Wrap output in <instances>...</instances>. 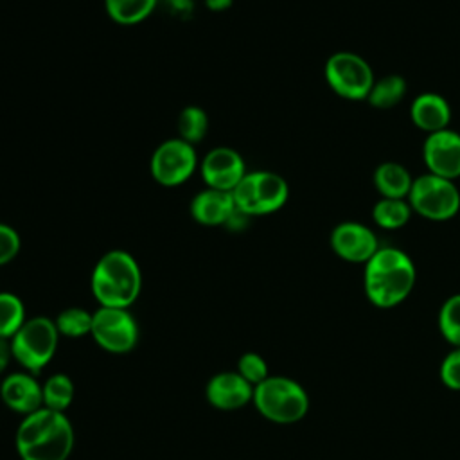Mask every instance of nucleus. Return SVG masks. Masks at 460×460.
<instances>
[{
  "label": "nucleus",
  "instance_id": "f257e3e1",
  "mask_svg": "<svg viewBox=\"0 0 460 460\" xmlns=\"http://www.w3.org/2000/svg\"><path fill=\"white\" fill-rule=\"evenodd\" d=\"M417 270L410 255L394 246L379 250L365 262L363 288L368 302L379 309H392L402 304L413 291Z\"/></svg>",
  "mask_w": 460,
  "mask_h": 460
},
{
  "label": "nucleus",
  "instance_id": "f03ea898",
  "mask_svg": "<svg viewBox=\"0 0 460 460\" xmlns=\"http://www.w3.org/2000/svg\"><path fill=\"white\" fill-rule=\"evenodd\" d=\"M14 447L22 460H66L74 447V428L65 413L43 406L22 419Z\"/></svg>",
  "mask_w": 460,
  "mask_h": 460
},
{
  "label": "nucleus",
  "instance_id": "7ed1b4c3",
  "mask_svg": "<svg viewBox=\"0 0 460 460\" xmlns=\"http://www.w3.org/2000/svg\"><path fill=\"white\" fill-rule=\"evenodd\" d=\"M90 286L99 305L129 309L140 295L142 271L131 253L110 250L95 262Z\"/></svg>",
  "mask_w": 460,
  "mask_h": 460
},
{
  "label": "nucleus",
  "instance_id": "20e7f679",
  "mask_svg": "<svg viewBox=\"0 0 460 460\" xmlns=\"http://www.w3.org/2000/svg\"><path fill=\"white\" fill-rule=\"evenodd\" d=\"M252 402L266 420L275 424L298 422L309 410L305 388L286 376H270L253 386Z\"/></svg>",
  "mask_w": 460,
  "mask_h": 460
},
{
  "label": "nucleus",
  "instance_id": "39448f33",
  "mask_svg": "<svg viewBox=\"0 0 460 460\" xmlns=\"http://www.w3.org/2000/svg\"><path fill=\"white\" fill-rule=\"evenodd\" d=\"M235 208L248 216H266L280 210L288 198V181L273 171H252L234 187Z\"/></svg>",
  "mask_w": 460,
  "mask_h": 460
},
{
  "label": "nucleus",
  "instance_id": "423d86ee",
  "mask_svg": "<svg viewBox=\"0 0 460 460\" xmlns=\"http://www.w3.org/2000/svg\"><path fill=\"white\" fill-rule=\"evenodd\" d=\"M59 332L54 320L47 316L27 318L18 332L9 340L13 359H16L25 372H41L56 354Z\"/></svg>",
  "mask_w": 460,
  "mask_h": 460
},
{
  "label": "nucleus",
  "instance_id": "0eeeda50",
  "mask_svg": "<svg viewBox=\"0 0 460 460\" xmlns=\"http://www.w3.org/2000/svg\"><path fill=\"white\" fill-rule=\"evenodd\" d=\"M408 203L413 212L426 219L447 221L460 210V189L455 180L426 172L413 178Z\"/></svg>",
  "mask_w": 460,
  "mask_h": 460
},
{
  "label": "nucleus",
  "instance_id": "6e6552de",
  "mask_svg": "<svg viewBox=\"0 0 460 460\" xmlns=\"http://www.w3.org/2000/svg\"><path fill=\"white\" fill-rule=\"evenodd\" d=\"M323 75L331 90L347 101H367L374 86V70L365 58L340 50L327 58Z\"/></svg>",
  "mask_w": 460,
  "mask_h": 460
},
{
  "label": "nucleus",
  "instance_id": "1a4fd4ad",
  "mask_svg": "<svg viewBox=\"0 0 460 460\" xmlns=\"http://www.w3.org/2000/svg\"><path fill=\"white\" fill-rule=\"evenodd\" d=\"M199 167L192 144L180 137L164 140L151 155L149 171L156 183L164 187H178L185 183Z\"/></svg>",
  "mask_w": 460,
  "mask_h": 460
},
{
  "label": "nucleus",
  "instance_id": "9d476101",
  "mask_svg": "<svg viewBox=\"0 0 460 460\" xmlns=\"http://www.w3.org/2000/svg\"><path fill=\"white\" fill-rule=\"evenodd\" d=\"M90 336L102 350L124 354L135 349L138 341V325L128 309L99 305V309L93 311Z\"/></svg>",
  "mask_w": 460,
  "mask_h": 460
},
{
  "label": "nucleus",
  "instance_id": "9b49d317",
  "mask_svg": "<svg viewBox=\"0 0 460 460\" xmlns=\"http://www.w3.org/2000/svg\"><path fill=\"white\" fill-rule=\"evenodd\" d=\"M332 252L354 264H365L379 250V241L376 232L358 221L338 223L329 237Z\"/></svg>",
  "mask_w": 460,
  "mask_h": 460
},
{
  "label": "nucleus",
  "instance_id": "f8f14e48",
  "mask_svg": "<svg viewBox=\"0 0 460 460\" xmlns=\"http://www.w3.org/2000/svg\"><path fill=\"white\" fill-rule=\"evenodd\" d=\"M422 160L435 176L460 178V133L449 128L429 133L422 144Z\"/></svg>",
  "mask_w": 460,
  "mask_h": 460
},
{
  "label": "nucleus",
  "instance_id": "ddd939ff",
  "mask_svg": "<svg viewBox=\"0 0 460 460\" xmlns=\"http://www.w3.org/2000/svg\"><path fill=\"white\" fill-rule=\"evenodd\" d=\"M199 174L208 189L232 192L246 174L244 160L239 151L219 146L210 149L199 162Z\"/></svg>",
  "mask_w": 460,
  "mask_h": 460
},
{
  "label": "nucleus",
  "instance_id": "4468645a",
  "mask_svg": "<svg viewBox=\"0 0 460 460\" xmlns=\"http://www.w3.org/2000/svg\"><path fill=\"white\" fill-rule=\"evenodd\" d=\"M205 397L210 406L223 411H232L252 402L253 386L237 370L219 372L208 379Z\"/></svg>",
  "mask_w": 460,
  "mask_h": 460
},
{
  "label": "nucleus",
  "instance_id": "2eb2a0df",
  "mask_svg": "<svg viewBox=\"0 0 460 460\" xmlns=\"http://www.w3.org/2000/svg\"><path fill=\"white\" fill-rule=\"evenodd\" d=\"M0 397L7 408L23 417L43 408L41 385L36 381L34 374L14 372L4 377L0 385Z\"/></svg>",
  "mask_w": 460,
  "mask_h": 460
},
{
  "label": "nucleus",
  "instance_id": "dca6fc26",
  "mask_svg": "<svg viewBox=\"0 0 460 460\" xmlns=\"http://www.w3.org/2000/svg\"><path fill=\"white\" fill-rule=\"evenodd\" d=\"M190 216L203 226H225L235 208L232 192L208 189L199 190L190 201Z\"/></svg>",
  "mask_w": 460,
  "mask_h": 460
},
{
  "label": "nucleus",
  "instance_id": "f3484780",
  "mask_svg": "<svg viewBox=\"0 0 460 460\" xmlns=\"http://www.w3.org/2000/svg\"><path fill=\"white\" fill-rule=\"evenodd\" d=\"M410 119L415 128L429 135L449 128L451 106L440 93L424 92L413 99L410 106Z\"/></svg>",
  "mask_w": 460,
  "mask_h": 460
},
{
  "label": "nucleus",
  "instance_id": "a211bd4d",
  "mask_svg": "<svg viewBox=\"0 0 460 460\" xmlns=\"http://www.w3.org/2000/svg\"><path fill=\"white\" fill-rule=\"evenodd\" d=\"M372 181L381 198H397L408 199L410 189L413 185V178L410 171L397 162H383L376 167L372 174Z\"/></svg>",
  "mask_w": 460,
  "mask_h": 460
},
{
  "label": "nucleus",
  "instance_id": "6ab92c4d",
  "mask_svg": "<svg viewBox=\"0 0 460 460\" xmlns=\"http://www.w3.org/2000/svg\"><path fill=\"white\" fill-rule=\"evenodd\" d=\"M406 79L399 74H388L374 81V86L367 97L368 104L377 110H390L397 106L406 95Z\"/></svg>",
  "mask_w": 460,
  "mask_h": 460
},
{
  "label": "nucleus",
  "instance_id": "aec40b11",
  "mask_svg": "<svg viewBox=\"0 0 460 460\" xmlns=\"http://www.w3.org/2000/svg\"><path fill=\"white\" fill-rule=\"evenodd\" d=\"M411 212L408 199L379 198L372 207V219L379 228L399 230L410 221Z\"/></svg>",
  "mask_w": 460,
  "mask_h": 460
},
{
  "label": "nucleus",
  "instance_id": "412c9836",
  "mask_svg": "<svg viewBox=\"0 0 460 460\" xmlns=\"http://www.w3.org/2000/svg\"><path fill=\"white\" fill-rule=\"evenodd\" d=\"M158 0H104L108 16L119 25H137L156 7Z\"/></svg>",
  "mask_w": 460,
  "mask_h": 460
},
{
  "label": "nucleus",
  "instance_id": "4be33fe9",
  "mask_svg": "<svg viewBox=\"0 0 460 460\" xmlns=\"http://www.w3.org/2000/svg\"><path fill=\"white\" fill-rule=\"evenodd\" d=\"M43 406L65 413L74 401V383L66 374H54L43 385Z\"/></svg>",
  "mask_w": 460,
  "mask_h": 460
},
{
  "label": "nucleus",
  "instance_id": "5701e85b",
  "mask_svg": "<svg viewBox=\"0 0 460 460\" xmlns=\"http://www.w3.org/2000/svg\"><path fill=\"white\" fill-rule=\"evenodd\" d=\"M25 320V305L22 298L14 293L0 291V338L11 340Z\"/></svg>",
  "mask_w": 460,
  "mask_h": 460
},
{
  "label": "nucleus",
  "instance_id": "b1692460",
  "mask_svg": "<svg viewBox=\"0 0 460 460\" xmlns=\"http://www.w3.org/2000/svg\"><path fill=\"white\" fill-rule=\"evenodd\" d=\"M178 135L189 144H198L208 131V115L199 106H185L178 115Z\"/></svg>",
  "mask_w": 460,
  "mask_h": 460
},
{
  "label": "nucleus",
  "instance_id": "393cba45",
  "mask_svg": "<svg viewBox=\"0 0 460 460\" xmlns=\"http://www.w3.org/2000/svg\"><path fill=\"white\" fill-rule=\"evenodd\" d=\"M92 318L93 313L84 307H66L54 320L59 336L66 338H81L92 332Z\"/></svg>",
  "mask_w": 460,
  "mask_h": 460
},
{
  "label": "nucleus",
  "instance_id": "a878e982",
  "mask_svg": "<svg viewBox=\"0 0 460 460\" xmlns=\"http://www.w3.org/2000/svg\"><path fill=\"white\" fill-rule=\"evenodd\" d=\"M438 332L451 345L460 347V293L444 300L438 311Z\"/></svg>",
  "mask_w": 460,
  "mask_h": 460
},
{
  "label": "nucleus",
  "instance_id": "bb28decb",
  "mask_svg": "<svg viewBox=\"0 0 460 460\" xmlns=\"http://www.w3.org/2000/svg\"><path fill=\"white\" fill-rule=\"evenodd\" d=\"M237 372L252 385L257 386L266 377H270L266 359L257 352H244L237 361Z\"/></svg>",
  "mask_w": 460,
  "mask_h": 460
},
{
  "label": "nucleus",
  "instance_id": "cd10ccee",
  "mask_svg": "<svg viewBox=\"0 0 460 460\" xmlns=\"http://www.w3.org/2000/svg\"><path fill=\"white\" fill-rule=\"evenodd\" d=\"M442 385L453 392H460V347H453L438 367Z\"/></svg>",
  "mask_w": 460,
  "mask_h": 460
},
{
  "label": "nucleus",
  "instance_id": "c85d7f7f",
  "mask_svg": "<svg viewBox=\"0 0 460 460\" xmlns=\"http://www.w3.org/2000/svg\"><path fill=\"white\" fill-rule=\"evenodd\" d=\"M22 248L20 234L7 223H0V266L11 262Z\"/></svg>",
  "mask_w": 460,
  "mask_h": 460
},
{
  "label": "nucleus",
  "instance_id": "c756f323",
  "mask_svg": "<svg viewBox=\"0 0 460 460\" xmlns=\"http://www.w3.org/2000/svg\"><path fill=\"white\" fill-rule=\"evenodd\" d=\"M13 359V350H11V341L0 338V374L5 372Z\"/></svg>",
  "mask_w": 460,
  "mask_h": 460
},
{
  "label": "nucleus",
  "instance_id": "7c9ffc66",
  "mask_svg": "<svg viewBox=\"0 0 460 460\" xmlns=\"http://www.w3.org/2000/svg\"><path fill=\"white\" fill-rule=\"evenodd\" d=\"M234 4V0H205V7L212 13H223L226 9H230Z\"/></svg>",
  "mask_w": 460,
  "mask_h": 460
},
{
  "label": "nucleus",
  "instance_id": "2f4dec72",
  "mask_svg": "<svg viewBox=\"0 0 460 460\" xmlns=\"http://www.w3.org/2000/svg\"><path fill=\"white\" fill-rule=\"evenodd\" d=\"M169 2V5H171V9L172 11H176V13H183V11H190V5H192V2L190 0H167Z\"/></svg>",
  "mask_w": 460,
  "mask_h": 460
}]
</instances>
